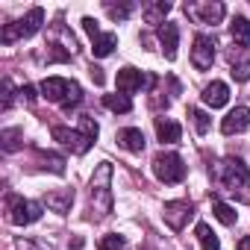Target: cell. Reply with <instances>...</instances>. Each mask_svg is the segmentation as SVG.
Returning a JSON list of instances; mask_svg holds the SVG:
<instances>
[{"mask_svg": "<svg viewBox=\"0 0 250 250\" xmlns=\"http://www.w3.org/2000/svg\"><path fill=\"white\" fill-rule=\"evenodd\" d=\"M218 177H221V186L229 194H235L241 203L250 200V171L241 159H224L218 168Z\"/></svg>", "mask_w": 250, "mask_h": 250, "instance_id": "1", "label": "cell"}, {"mask_svg": "<svg viewBox=\"0 0 250 250\" xmlns=\"http://www.w3.org/2000/svg\"><path fill=\"white\" fill-rule=\"evenodd\" d=\"M109 183H112V165L100 162L94 177H91V206H94L97 218L112 212V186Z\"/></svg>", "mask_w": 250, "mask_h": 250, "instance_id": "2", "label": "cell"}, {"mask_svg": "<svg viewBox=\"0 0 250 250\" xmlns=\"http://www.w3.org/2000/svg\"><path fill=\"white\" fill-rule=\"evenodd\" d=\"M42 24H44V9H30L27 12V18H21V21H15V24H6L3 30H0V42L3 44H12V42H18V39H30V36H36L39 30H42Z\"/></svg>", "mask_w": 250, "mask_h": 250, "instance_id": "3", "label": "cell"}, {"mask_svg": "<svg viewBox=\"0 0 250 250\" xmlns=\"http://www.w3.org/2000/svg\"><path fill=\"white\" fill-rule=\"evenodd\" d=\"M153 174H156L159 183H168V186L183 183L186 180V162L177 153H159L153 159Z\"/></svg>", "mask_w": 250, "mask_h": 250, "instance_id": "4", "label": "cell"}, {"mask_svg": "<svg viewBox=\"0 0 250 250\" xmlns=\"http://www.w3.org/2000/svg\"><path fill=\"white\" fill-rule=\"evenodd\" d=\"M9 221L15 224V227H27V224H33V221H39L42 218V203H36V200H24V197H9Z\"/></svg>", "mask_w": 250, "mask_h": 250, "instance_id": "5", "label": "cell"}, {"mask_svg": "<svg viewBox=\"0 0 250 250\" xmlns=\"http://www.w3.org/2000/svg\"><path fill=\"white\" fill-rule=\"evenodd\" d=\"M191 215H194V203H191V200H171V203H165V209H162V218H165V224H168L171 229H183Z\"/></svg>", "mask_w": 250, "mask_h": 250, "instance_id": "6", "label": "cell"}, {"mask_svg": "<svg viewBox=\"0 0 250 250\" xmlns=\"http://www.w3.org/2000/svg\"><path fill=\"white\" fill-rule=\"evenodd\" d=\"M74 80H65V77H47L44 83H42V97H47L50 103H65L68 100V94L74 91Z\"/></svg>", "mask_w": 250, "mask_h": 250, "instance_id": "7", "label": "cell"}, {"mask_svg": "<svg viewBox=\"0 0 250 250\" xmlns=\"http://www.w3.org/2000/svg\"><path fill=\"white\" fill-rule=\"evenodd\" d=\"M53 139H56L59 145H65L68 150H74L77 156L88 153V147L94 145L88 136H83V133H77V130H68V127H53Z\"/></svg>", "mask_w": 250, "mask_h": 250, "instance_id": "8", "label": "cell"}, {"mask_svg": "<svg viewBox=\"0 0 250 250\" xmlns=\"http://www.w3.org/2000/svg\"><path fill=\"white\" fill-rule=\"evenodd\" d=\"M191 62L197 71H209L215 62V42L209 36H194V47H191Z\"/></svg>", "mask_w": 250, "mask_h": 250, "instance_id": "9", "label": "cell"}, {"mask_svg": "<svg viewBox=\"0 0 250 250\" xmlns=\"http://www.w3.org/2000/svg\"><path fill=\"white\" fill-rule=\"evenodd\" d=\"M247 127H250V109H247V106H235V109L221 121V133H224V136L244 133Z\"/></svg>", "mask_w": 250, "mask_h": 250, "instance_id": "10", "label": "cell"}, {"mask_svg": "<svg viewBox=\"0 0 250 250\" xmlns=\"http://www.w3.org/2000/svg\"><path fill=\"white\" fill-rule=\"evenodd\" d=\"M115 83H118V91H121V94H127V97H130L133 91H139V88H142L145 77H142V71H139V68L127 65V68H121V71H118Z\"/></svg>", "mask_w": 250, "mask_h": 250, "instance_id": "11", "label": "cell"}, {"mask_svg": "<svg viewBox=\"0 0 250 250\" xmlns=\"http://www.w3.org/2000/svg\"><path fill=\"white\" fill-rule=\"evenodd\" d=\"M227 100H229V88H227V83L212 80V83L203 88V103H206V106L221 109V106H227Z\"/></svg>", "mask_w": 250, "mask_h": 250, "instance_id": "12", "label": "cell"}, {"mask_svg": "<svg viewBox=\"0 0 250 250\" xmlns=\"http://www.w3.org/2000/svg\"><path fill=\"white\" fill-rule=\"evenodd\" d=\"M159 44H162L165 56L174 62L177 59V44H180V27L177 24H162L159 27Z\"/></svg>", "mask_w": 250, "mask_h": 250, "instance_id": "13", "label": "cell"}, {"mask_svg": "<svg viewBox=\"0 0 250 250\" xmlns=\"http://www.w3.org/2000/svg\"><path fill=\"white\" fill-rule=\"evenodd\" d=\"M156 136L162 145H177L183 139V127L171 118H156Z\"/></svg>", "mask_w": 250, "mask_h": 250, "instance_id": "14", "label": "cell"}, {"mask_svg": "<svg viewBox=\"0 0 250 250\" xmlns=\"http://www.w3.org/2000/svg\"><path fill=\"white\" fill-rule=\"evenodd\" d=\"M118 145L124 150H130V153H142L145 150V133L136 130V127H127V130L118 133Z\"/></svg>", "mask_w": 250, "mask_h": 250, "instance_id": "15", "label": "cell"}, {"mask_svg": "<svg viewBox=\"0 0 250 250\" xmlns=\"http://www.w3.org/2000/svg\"><path fill=\"white\" fill-rule=\"evenodd\" d=\"M188 12L203 24H218L224 18V3H197V6H188Z\"/></svg>", "mask_w": 250, "mask_h": 250, "instance_id": "16", "label": "cell"}, {"mask_svg": "<svg viewBox=\"0 0 250 250\" xmlns=\"http://www.w3.org/2000/svg\"><path fill=\"white\" fill-rule=\"evenodd\" d=\"M115 44H118V36H115V33H100V36L91 42V53H94L97 59H103V56H109V53L115 50Z\"/></svg>", "mask_w": 250, "mask_h": 250, "instance_id": "17", "label": "cell"}, {"mask_svg": "<svg viewBox=\"0 0 250 250\" xmlns=\"http://www.w3.org/2000/svg\"><path fill=\"white\" fill-rule=\"evenodd\" d=\"M171 12V3L168 0H156V3H150V6H145V21L147 24H165V15Z\"/></svg>", "mask_w": 250, "mask_h": 250, "instance_id": "18", "label": "cell"}, {"mask_svg": "<svg viewBox=\"0 0 250 250\" xmlns=\"http://www.w3.org/2000/svg\"><path fill=\"white\" fill-rule=\"evenodd\" d=\"M229 36H232V42H235L238 47H247V44H250V21L238 15V18L232 21V27H229Z\"/></svg>", "mask_w": 250, "mask_h": 250, "instance_id": "19", "label": "cell"}, {"mask_svg": "<svg viewBox=\"0 0 250 250\" xmlns=\"http://www.w3.org/2000/svg\"><path fill=\"white\" fill-rule=\"evenodd\" d=\"M71 203H74V191H71V188H65V191H50V194H47V206H50L53 212H68Z\"/></svg>", "mask_w": 250, "mask_h": 250, "instance_id": "20", "label": "cell"}, {"mask_svg": "<svg viewBox=\"0 0 250 250\" xmlns=\"http://www.w3.org/2000/svg\"><path fill=\"white\" fill-rule=\"evenodd\" d=\"M103 106H106L109 112H121V115L133 112V100H130L127 94H106V97H103Z\"/></svg>", "mask_w": 250, "mask_h": 250, "instance_id": "21", "label": "cell"}, {"mask_svg": "<svg viewBox=\"0 0 250 250\" xmlns=\"http://www.w3.org/2000/svg\"><path fill=\"white\" fill-rule=\"evenodd\" d=\"M197 241H200V247L203 250H221V241H218V235L212 232V227L209 224H197Z\"/></svg>", "mask_w": 250, "mask_h": 250, "instance_id": "22", "label": "cell"}, {"mask_svg": "<svg viewBox=\"0 0 250 250\" xmlns=\"http://www.w3.org/2000/svg\"><path fill=\"white\" fill-rule=\"evenodd\" d=\"M212 212H215V218H218L221 224H227V227H232V224L238 221V212H235L232 206H227L224 200H212Z\"/></svg>", "mask_w": 250, "mask_h": 250, "instance_id": "23", "label": "cell"}, {"mask_svg": "<svg viewBox=\"0 0 250 250\" xmlns=\"http://www.w3.org/2000/svg\"><path fill=\"white\" fill-rule=\"evenodd\" d=\"M21 130H3V133H0V145H3V150L6 153H15L18 147H21Z\"/></svg>", "mask_w": 250, "mask_h": 250, "instance_id": "24", "label": "cell"}, {"mask_svg": "<svg viewBox=\"0 0 250 250\" xmlns=\"http://www.w3.org/2000/svg\"><path fill=\"white\" fill-rule=\"evenodd\" d=\"M97 247H100V250H127V238L118 235V232H109V235H103V238L97 241Z\"/></svg>", "mask_w": 250, "mask_h": 250, "instance_id": "25", "label": "cell"}, {"mask_svg": "<svg viewBox=\"0 0 250 250\" xmlns=\"http://www.w3.org/2000/svg\"><path fill=\"white\" fill-rule=\"evenodd\" d=\"M188 115H191V121H194V130H197L200 136H206V133H209V124H212L209 115H206L203 109H188Z\"/></svg>", "mask_w": 250, "mask_h": 250, "instance_id": "26", "label": "cell"}, {"mask_svg": "<svg viewBox=\"0 0 250 250\" xmlns=\"http://www.w3.org/2000/svg\"><path fill=\"white\" fill-rule=\"evenodd\" d=\"M80 133H83V136H88V139L94 142V139H97V133H100V130H97V121H94V118H88V115H83V118H80Z\"/></svg>", "mask_w": 250, "mask_h": 250, "instance_id": "27", "label": "cell"}, {"mask_svg": "<svg viewBox=\"0 0 250 250\" xmlns=\"http://www.w3.org/2000/svg\"><path fill=\"white\" fill-rule=\"evenodd\" d=\"M106 12L115 18V21H124V18H130L133 12V3H124V6H115V3H106Z\"/></svg>", "mask_w": 250, "mask_h": 250, "instance_id": "28", "label": "cell"}, {"mask_svg": "<svg viewBox=\"0 0 250 250\" xmlns=\"http://www.w3.org/2000/svg\"><path fill=\"white\" fill-rule=\"evenodd\" d=\"M68 59H71V50H65L62 44H50L47 62H68Z\"/></svg>", "mask_w": 250, "mask_h": 250, "instance_id": "29", "label": "cell"}, {"mask_svg": "<svg viewBox=\"0 0 250 250\" xmlns=\"http://www.w3.org/2000/svg\"><path fill=\"white\" fill-rule=\"evenodd\" d=\"M232 80L235 83H247L250 80V62H238V65H232Z\"/></svg>", "mask_w": 250, "mask_h": 250, "instance_id": "30", "label": "cell"}, {"mask_svg": "<svg viewBox=\"0 0 250 250\" xmlns=\"http://www.w3.org/2000/svg\"><path fill=\"white\" fill-rule=\"evenodd\" d=\"M80 100H83V88H80V85H74V91L68 94V100L62 103V109H65V112H71V109H77V106H80Z\"/></svg>", "mask_w": 250, "mask_h": 250, "instance_id": "31", "label": "cell"}, {"mask_svg": "<svg viewBox=\"0 0 250 250\" xmlns=\"http://www.w3.org/2000/svg\"><path fill=\"white\" fill-rule=\"evenodd\" d=\"M83 30H85L88 36H91V42H94V39L100 36V27H97V21H94V18H83Z\"/></svg>", "mask_w": 250, "mask_h": 250, "instance_id": "32", "label": "cell"}, {"mask_svg": "<svg viewBox=\"0 0 250 250\" xmlns=\"http://www.w3.org/2000/svg\"><path fill=\"white\" fill-rule=\"evenodd\" d=\"M12 106V83L9 80H3V112Z\"/></svg>", "mask_w": 250, "mask_h": 250, "instance_id": "33", "label": "cell"}, {"mask_svg": "<svg viewBox=\"0 0 250 250\" xmlns=\"http://www.w3.org/2000/svg\"><path fill=\"white\" fill-rule=\"evenodd\" d=\"M18 94H21V100H24V103H36V88H33V85H24Z\"/></svg>", "mask_w": 250, "mask_h": 250, "instance_id": "34", "label": "cell"}, {"mask_svg": "<svg viewBox=\"0 0 250 250\" xmlns=\"http://www.w3.org/2000/svg\"><path fill=\"white\" fill-rule=\"evenodd\" d=\"M91 80H94L97 85H103V71H100V68H91Z\"/></svg>", "mask_w": 250, "mask_h": 250, "instance_id": "35", "label": "cell"}, {"mask_svg": "<svg viewBox=\"0 0 250 250\" xmlns=\"http://www.w3.org/2000/svg\"><path fill=\"white\" fill-rule=\"evenodd\" d=\"M238 250H250V235H244V238L238 241Z\"/></svg>", "mask_w": 250, "mask_h": 250, "instance_id": "36", "label": "cell"}]
</instances>
